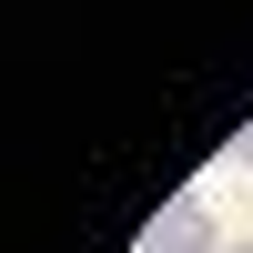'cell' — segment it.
<instances>
[{
	"label": "cell",
	"mask_w": 253,
	"mask_h": 253,
	"mask_svg": "<svg viewBox=\"0 0 253 253\" xmlns=\"http://www.w3.org/2000/svg\"><path fill=\"white\" fill-rule=\"evenodd\" d=\"M233 162H243V172H253V132H233Z\"/></svg>",
	"instance_id": "cell-2"
},
{
	"label": "cell",
	"mask_w": 253,
	"mask_h": 253,
	"mask_svg": "<svg viewBox=\"0 0 253 253\" xmlns=\"http://www.w3.org/2000/svg\"><path fill=\"white\" fill-rule=\"evenodd\" d=\"M132 253H223V223H213V203H203V193H172L152 223H142Z\"/></svg>",
	"instance_id": "cell-1"
},
{
	"label": "cell",
	"mask_w": 253,
	"mask_h": 253,
	"mask_svg": "<svg viewBox=\"0 0 253 253\" xmlns=\"http://www.w3.org/2000/svg\"><path fill=\"white\" fill-rule=\"evenodd\" d=\"M223 253H253V243H223Z\"/></svg>",
	"instance_id": "cell-3"
}]
</instances>
